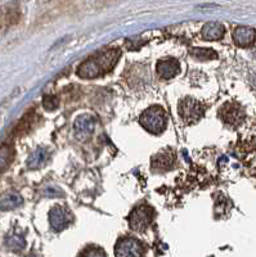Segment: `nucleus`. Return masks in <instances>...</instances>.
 I'll return each mask as SVG.
<instances>
[{
	"instance_id": "f8f14e48",
	"label": "nucleus",
	"mask_w": 256,
	"mask_h": 257,
	"mask_svg": "<svg viewBox=\"0 0 256 257\" xmlns=\"http://www.w3.org/2000/svg\"><path fill=\"white\" fill-rule=\"evenodd\" d=\"M48 160H49V152H48L45 148H38L36 151L30 155V157L27 158V167L31 170L40 169L44 165L47 164Z\"/></svg>"
},
{
	"instance_id": "dca6fc26",
	"label": "nucleus",
	"mask_w": 256,
	"mask_h": 257,
	"mask_svg": "<svg viewBox=\"0 0 256 257\" xmlns=\"http://www.w3.org/2000/svg\"><path fill=\"white\" fill-rule=\"evenodd\" d=\"M35 120H36L35 113H32V112L26 113V116H25L24 118L21 120V122L18 123L17 132L20 133V134H26V133H29L30 130H31L32 126L35 125Z\"/></svg>"
},
{
	"instance_id": "a211bd4d",
	"label": "nucleus",
	"mask_w": 256,
	"mask_h": 257,
	"mask_svg": "<svg viewBox=\"0 0 256 257\" xmlns=\"http://www.w3.org/2000/svg\"><path fill=\"white\" fill-rule=\"evenodd\" d=\"M7 245L12 249H22L25 248L26 242H25L24 238L20 237V235H11V237H8V239H7Z\"/></svg>"
},
{
	"instance_id": "f257e3e1",
	"label": "nucleus",
	"mask_w": 256,
	"mask_h": 257,
	"mask_svg": "<svg viewBox=\"0 0 256 257\" xmlns=\"http://www.w3.org/2000/svg\"><path fill=\"white\" fill-rule=\"evenodd\" d=\"M120 56H121V52L119 49H108L97 53L80 64V67L77 68V75L81 79H96V77L106 75L114 70Z\"/></svg>"
},
{
	"instance_id": "aec40b11",
	"label": "nucleus",
	"mask_w": 256,
	"mask_h": 257,
	"mask_svg": "<svg viewBox=\"0 0 256 257\" xmlns=\"http://www.w3.org/2000/svg\"><path fill=\"white\" fill-rule=\"evenodd\" d=\"M47 194L49 197H52V198H54V197H57V196H58V194H62V192L59 189H57V188L49 187L47 189Z\"/></svg>"
},
{
	"instance_id": "ddd939ff",
	"label": "nucleus",
	"mask_w": 256,
	"mask_h": 257,
	"mask_svg": "<svg viewBox=\"0 0 256 257\" xmlns=\"http://www.w3.org/2000/svg\"><path fill=\"white\" fill-rule=\"evenodd\" d=\"M174 160L175 157L173 152L165 151V152L158 153V155L152 158V167L154 170H158V171H166V170H169L173 166Z\"/></svg>"
},
{
	"instance_id": "f3484780",
	"label": "nucleus",
	"mask_w": 256,
	"mask_h": 257,
	"mask_svg": "<svg viewBox=\"0 0 256 257\" xmlns=\"http://www.w3.org/2000/svg\"><path fill=\"white\" fill-rule=\"evenodd\" d=\"M13 158V151L11 147L3 146L0 147V171H3L11 164Z\"/></svg>"
},
{
	"instance_id": "f03ea898",
	"label": "nucleus",
	"mask_w": 256,
	"mask_h": 257,
	"mask_svg": "<svg viewBox=\"0 0 256 257\" xmlns=\"http://www.w3.org/2000/svg\"><path fill=\"white\" fill-rule=\"evenodd\" d=\"M139 122L151 134H161L166 127V113L160 105H153L140 114Z\"/></svg>"
},
{
	"instance_id": "1a4fd4ad",
	"label": "nucleus",
	"mask_w": 256,
	"mask_h": 257,
	"mask_svg": "<svg viewBox=\"0 0 256 257\" xmlns=\"http://www.w3.org/2000/svg\"><path fill=\"white\" fill-rule=\"evenodd\" d=\"M256 39V32L251 27L241 26L237 27L233 32V40L239 47H248L255 41Z\"/></svg>"
},
{
	"instance_id": "20e7f679",
	"label": "nucleus",
	"mask_w": 256,
	"mask_h": 257,
	"mask_svg": "<svg viewBox=\"0 0 256 257\" xmlns=\"http://www.w3.org/2000/svg\"><path fill=\"white\" fill-rule=\"evenodd\" d=\"M179 114L184 122L192 125L204 116V107L201 103L193 98H186L184 100H182L181 105H179Z\"/></svg>"
},
{
	"instance_id": "423d86ee",
	"label": "nucleus",
	"mask_w": 256,
	"mask_h": 257,
	"mask_svg": "<svg viewBox=\"0 0 256 257\" xmlns=\"http://www.w3.org/2000/svg\"><path fill=\"white\" fill-rule=\"evenodd\" d=\"M97 125V118L93 114L85 113L77 117L73 125V130H75V135L79 141H87L88 138L93 134L94 128Z\"/></svg>"
},
{
	"instance_id": "39448f33",
	"label": "nucleus",
	"mask_w": 256,
	"mask_h": 257,
	"mask_svg": "<svg viewBox=\"0 0 256 257\" xmlns=\"http://www.w3.org/2000/svg\"><path fill=\"white\" fill-rule=\"evenodd\" d=\"M144 253L142 243L135 238H122L119 240L115 248V254L117 257H138Z\"/></svg>"
},
{
	"instance_id": "9d476101",
	"label": "nucleus",
	"mask_w": 256,
	"mask_h": 257,
	"mask_svg": "<svg viewBox=\"0 0 256 257\" xmlns=\"http://www.w3.org/2000/svg\"><path fill=\"white\" fill-rule=\"evenodd\" d=\"M221 118L230 125H237L243 120V112L236 104H225L220 109Z\"/></svg>"
},
{
	"instance_id": "2eb2a0df",
	"label": "nucleus",
	"mask_w": 256,
	"mask_h": 257,
	"mask_svg": "<svg viewBox=\"0 0 256 257\" xmlns=\"http://www.w3.org/2000/svg\"><path fill=\"white\" fill-rule=\"evenodd\" d=\"M191 56L195 57L198 61H210V59H215L216 53L213 49H207V48H193L191 49Z\"/></svg>"
},
{
	"instance_id": "4468645a",
	"label": "nucleus",
	"mask_w": 256,
	"mask_h": 257,
	"mask_svg": "<svg viewBox=\"0 0 256 257\" xmlns=\"http://www.w3.org/2000/svg\"><path fill=\"white\" fill-rule=\"evenodd\" d=\"M24 203V199L20 194H7L0 198V211H11L20 207Z\"/></svg>"
},
{
	"instance_id": "0eeeda50",
	"label": "nucleus",
	"mask_w": 256,
	"mask_h": 257,
	"mask_svg": "<svg viewBox=\"0 0 256 257\" xmlns=\"http://www.w3.org/2000/svg\"><path fill=\"white\" fill-rule=\"evenodd\" d=\"M49 222L54 230H64L72 222V215L63 206H54L49 211Z\"/></svg>"
},
{
	"instance_id": "6ab92c4d",
	"label": "nucleus",
	"mask_w": 256,
	"mask_h": 257,
	"mask_svg": "<svg viewBox=\"0 0 256 257\" xmlns=\"http://www.w3.org/2000/svg\"><path fill=\"white\" fill-rule=\"evenodd\" d=\"M58 98L55 95H45L43 98V105L47 111H54L58 108Z\"/></svg>"
},
{
	"instance_id": "9b49d317",
	"label": "nucleus",
	"mask_w": 256,
	"mask_h": 257,
	"mask_svg": "<svg viewBox=\"0 0 256 257\" xmlns=\"http://www.w3.org/2000/svg\"><path fill=\"white\" fill-rule=\"evenodd\" d=\"M225 29L221 24H218V22H209V24L205 25L202 27L201 35L202 39L207 41H215L220 40L223 36H224Z\"/></svg>"
},
{
	"instance_id": "7ed1b4c3",
	"label": "nucleus",
	"mask_w": 256,
	"mask_h": 257,
	"mask_svg": "<svg viewBox=\"0 0 256 257\" xmlns=\"http://www.w3.org/2000/svg\"><path fill=\"white\" fill-rule=\"evenodd\" d=\"M152 219H153V210L149 206H138L131 211L129 216V225L133 230L143 231L151 225Z\"/></svg>"
},
{
	"instance_id": "6e6552de",
	"label": "nucleus",
	"mask_w": 256,
	"mask_h": 257,
	"mask_svg": "<svg viewBox=\"0 0 256 257\" xmlns=\"http://www.w3.org/2000/svg\"><path fill=\"white\" fill-rule=\"evenodd\" d=\"M157 73L160 75V77L165 80L173 79L174 76H177L179 71H181V64L177 59L174 58H167V59H162L157 63Z\"/></svg>"
}]
</instances>
